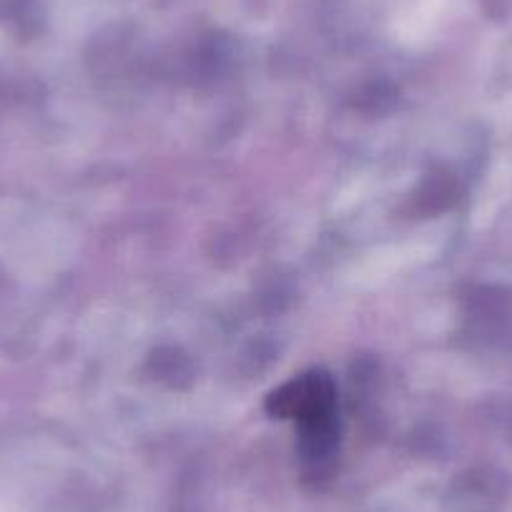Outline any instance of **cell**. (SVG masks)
<instances>
[{"label": "cell", "instance_id": "6da1fadb", "mask_svg": "<svg viewBox=\"0 0 512 512\" xmlns=\"http://www.w3.org/2000/svg\"><path fill=\"white\" fill-rule=\"evenodd\" d=\"M264 410L279 420H294L299 427V447L309 465H324L339 442L337 384L324 369L292 377L269 392Z\"/></svg>", "mask_w": 512, "mask_h": 512}]
</instances>
